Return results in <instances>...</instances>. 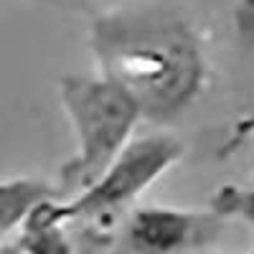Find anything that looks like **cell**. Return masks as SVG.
I'll return each instance as SVG.
<instances>
[{"label":"cell","instance_id":"1","mask_svg":"<svg viewBox=\"0 0 254 254\" xmlns=\"http://www.w3.org/2000/svg\"><path fill=\"white\" fill-rule=\"evenodd\" d=\"M89 46L99 74L117 84L150 122L178 120L203 92L206 54L181 10L130 5L94 13Z\"/></svg>","mask_w":254,"mask_h":254},{"label":"cell","instance_id":"2","mask_svg":"<svg viewBox=\"0 0 254 254\" xmlns=\"http://www.w3.org/2000/svg\"><path fill=\"white\" fill-rule=\"evenodd\" d=\"M59 99L76 132V155L61 168V193H81L102 178L132 140L140 110L102 74H64Z\"/></svg>","mask_w":254,"mask_h":254},{"label":"cell","instance_id":"3","mask_svg":"<svg viewBox=\"0 0 254 254\" xmlns=\"http://www.w3.org/2000/svg\"><path fill=\"white\" fill-rule=\"evenodd\" d=\"M183 142L165 132L130 140L97 183L66 203L59 201L64 221L117 214L120 208L132 203L145 188H150L168 168H173L183 158Z\"/></svg>","mask_w":254,"mask_h":254},{"label":"cell","instance_id":"4","mask_svg":"<svg viewBox=\"0 0 254 254\" xmlns=\"http://www.w3.org/2000/svg\"><path fill=\"white\" fill-rule=\"evenodd\" d=\"M221 229L224 219L214 211L142 206L127 219L122 244L130 254H181L214 244Z\"/></svg>","mask_w":254,"mask_h":254},{"label":"cell","instance_id":"5","mask_svg":"<svg viewBox=\"0 0 254 254\" xmlns=\"http://www.w3.org/2000/svg\"><path fill=\"white\" fill-rule=\"evenodd\" d=\"M64 216L56 198L36 203L23 219V231L18 239L20 254H74L71 239L64 229Z\"/></svg>","mask_w":254,"mask_h":254},{"label":"cell","instance_id":"6","mask_svg":"<svg viewBox=\"0 0 254 254\" xmlns=\"http://www.w3.org/2000/svg\"><path fill=\"white\" fill-rule=\"evenodd\" d=\"M61 188L44 178H13L0 181V237L23 224L28 211L46 201L59 198Z\"/></svg>","mask_w":254,"mask_h":254},{"label":"cell","instance_id":"7","mask_svg":"<svg viewBox=\"0 0 254 254\" xmlns=\"http://www.w3.org/2000/svg\"><path fill=\"white\" fill-rule=\"evenodd\" d=\"M211 211L219 214L221 219L237 216L254 229V188H237V186L219 188L211 198Z\"/></svg>","mask_w":254,"mask_h":254},{"label":"cell","instance_id":"8","mask_svg":"<svg viewBox=\"0 0 254 254\" xmlns=\"http://www.w3.org/2000/svg\"><path fill=\"white\" fill-rule=\"evenodd\" d=\"M28 3H38V5H46L69 15H89V18L94 15L92 0H28Z\"/></svg>","mask_w":254,"mask_h":254},{"label":"cell","instance_id":"9","mask_svg":"<svg viewBox=\"0 0 254 254\" xmlns=\"http://www.w3.org/2000/svg\"><path fill=\"white\" fill-rule=\"evenodd\" d=\"M249 254H254V249H252V252H249Z\"/></svg>","mask_w":254,"mask_h":254}]
</instances>
